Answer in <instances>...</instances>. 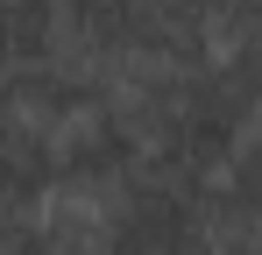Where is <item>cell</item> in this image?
<instances>
[{
    "label": "cell",
    "mask_w": 262,
    "mask_h": 255,
    "mask_svg": "<svg viewBox=\"0 0 262 255\" xmlns=\"http://www.w3.org/2000/svg\"><path fill=\"white\" fill-rule=\"evenodd\" d=\"M106 99L149 163L206 184L255 135V42L213 50L199 64H128L121 78H106Z\"/></svg>",
    "instance_id": "1"
},
{
    "label": "cell",
    "mask_w": 262,
    "mask_h": 255,
    "mask_svg": "<svg viewBox=\"0 0 262 255\" xmlns=\"http://www.w3.org/2000/svg\"><path fill=\"white\" fill-rule=\"evenodd\" d=\"M92 255H199V177L142 163L92 192Z\"/></svg>",
    "instance_id": "2"
},
{
    "label": "cell",
    "mask_w": 262,
    "mask_h": 255,
    "mask_svg": "<svg viewBox=\"0 0 262 255\" xmlns=\"http://www.w3.org/2000/svg\"><path fill=\"white\" fill-rule=\"evenodd\" d=\"M57 50L99 78H121L128 64H184L156 0H57Z\"/></svg>",
    "instance_id": "3"
},
{
    "label": "cell",
    "mask_w": 262,
    "mask_h": 255,
    "mask_svg": "<svg viewBox=\"0 0 262 255\" xmlns=\"http://www.w3.org/2000/svg\"><path fill=\"white\" fill-rule=\"evenodd\" d=\"M50 142H57V184H64V192H106V184H121V177L142 163V142H135V128L114 114V99H99L92 114L64 121Z\"/></svg>",
    "instance_id": "4"
},
{
    "label": "cell",
    "mask_w": 262,
    "mask_h": 255,
    "mask_svg": "<svg viewBox=\"0 0 262 255\" xmlns=\"http://www.w3.org/2000/svg\"><path fill=\"white\" fill-rule=\"evenodd\" d=\"M50 192H57V142H50V128L21 121L7 107L0 114V241L36 220V206Z\"/></svg>",
    "instance_id": "5"
},
{
    "label": "cell",
    "mask_w": 262,
    "mask_h": 255,
    "mask_svg": "<svg viewBox=\"0 0 262 255\" xmlns=\"http://www.w3.org/2000/svg\"><path fill=\"white\" fill-rule=\"evenodd\" d=\"M7 99H14V114L21 121H36V128H57L64 121H78V114H92L99 99H106V78L92 71V64H78V57H43V64H29V71H14L7 78Z\"/></svg>",
    "instance_id": "6"
},
{
    "label": "cell",
    "mask_w": 262,
    "mask_h": 255,
    "mask_svg": "<svg viewBox=\"0 0 262 255\" xmlns=\"http://www.w3.org/2000/svg\"><path fill=\"white\" fill-rule=\"evenodd\" d=\"M57 57V0H0V71H29Z\"/></svg>",
    "instance_id": "7"
},
{
    "label": "cell",
    "mask_w": 262,
    "mask_h": 255,
    "mask_svg": "<svg viewBox=\"0 0 262 255\" xmlns=\"http://www.w3.org/2000/svg\"><path fill=\"white\" fill-rule=\"evenodd\" d=\"M255 14H262V0H199V22H206L213 50H248L255 42Z\"/></svg>",
    "instance_id": "8"
}]
</instances>
